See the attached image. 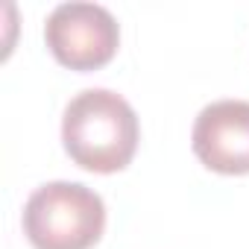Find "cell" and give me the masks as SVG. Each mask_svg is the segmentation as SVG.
Here are the masks:
<instances>
[{
    "mask_svg": "<svg viewBox=\"0 0 249 249\" xmlns=\"http://www.w3.org/2000/svg\"><path fill=\"white\" fill-rule=\"evenodd\" d=\"M135 108L108 88L79 91L62 117V144L73 164L91 173H117L138 150Z\"/></svg>",
    "mask_w": 249,
    "mask_h": 249,
    "instance_id": "cell-1",
    "label": "cell"
},
{
    "mask_svg": "<svg viewBox=\"0 0 249 249\" xmlns=\"http://www.w3.org/2000/svg\"><path fill=\"white\" fill-rule=\"evenodd\" d=\"M103 229V196L79 182H47L24 205V234L36 249H91Z\"/></svg>",
    "mask_w": 249,
    "mask_h": 249,
    "instance_id": "cell-2",
    "label": "cell"
},
{
    "mask_svg": "<svg viewBox=\"0 0 249 249\" xmlns=\"http://www.w3.org/2000/svg\"><path fill=\"white\" fill-rule=\"evenodd\" d=\"M44 41L59 65L88 73L114 59L120 44V27L106 6L59 3L47 15Z\"/></svg>",
    "mask_w": 249,
    "mask_h": 249,
    "instance_id": "cell-3",
    "label": "cell"
},
{
    "mask_svg": "<svg viewBox=\"0 0 249 249\" xmlns=\"http://www.w3.org/2000/svg\"><path fill=\"white\" fill-rule=\"evenodd\" d=\"M191 147L194 156L214 173H249V103L217 100L205 106L194 120Z\"/></svg>",
    "mask_w": 249,
    "mask_h": 249,
    "instance_id": "cell-4",
    "label": "cell"
}]
</instances>
